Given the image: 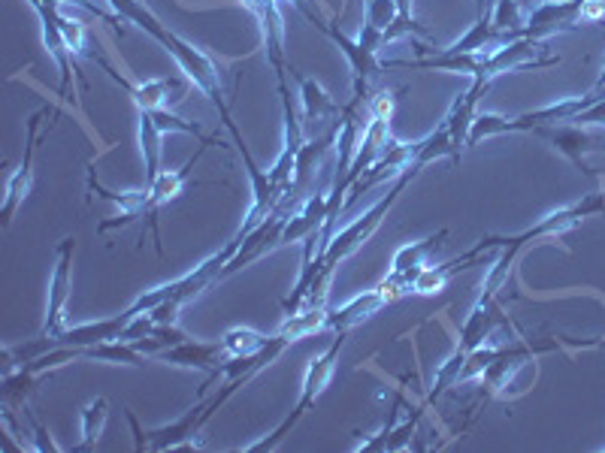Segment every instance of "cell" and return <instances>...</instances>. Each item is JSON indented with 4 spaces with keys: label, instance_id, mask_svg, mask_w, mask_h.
I'll use <instances>...</instances> for the list:
<instances>
[{
    "label": "cell",
    "instance_id": "9a60e30c",
    "mask_svg": "<svg viewBox=\"0 0 605 453\" xmlns=\"http://www.w3.org/2000/svg\"><path fill=\"white\" fill-rule=\"evenodd\" d=\"M131 315L121 312L115 318H103V321H91V324H79V327H67L61 336H58V345L61 348H91V345H100V342H112L125 333Z\"/></svg>",
    "mask_w": 605,
    "mask_h": 453
},
{
    "label": "cell",
    "instance_id": "603a6c76",
    "mask_svg": "<svg viewBox=\"0 0 605 453\" xmlns=\"http://www.w3.org/2000/svg\"><path fill=\"white\" fill-rule=\"evenodd\" d=\"M457 272H463V263L454 257V260H448V263H436V266H424L421 272H418V278L412 281V293H418V296H436V293H442L445 287H448V281L457 275Z\"/></svg>",
    "mask_w": 605,
    "mask_h": 453
},
{
    "label": "cell",
    "instance_id": "484cf974",
    "mask_svg": "<svg viewBox=\"0 0 605 453\" xmlns=\"http://www.w3.org/2000/svg\"><path fill=\"white\" fill-rule=\"evenodd\" d=\"M500 133H512V118L497 115V112H478L475 121H472V127H469L466 148L478 145L481 139H488V136H500Z\"/></svg>",
    "mask_w": 605,
    "mask_h": 453
},
{
    "label": "cell",
    "instance_id": "e575fe53",
    "mask_svg": "<svg viewBox=\"0 0 605 453\" xmlns=\"http://www.w3.org/2000/svg\"><path fill=\"white\" fill-rule=\"evenodd\" d=\"M288 4H291L294 10H300V13H303V16H306L309 22H318V13H315V10L309 7V0H288Z\"/></svg>",
    "mask_w": 605,
    "mask_h": 453
},
{
    "label": "cell",
    "instance_id": "ab89813d",
    "mask_svg": "<svg viewBox=\"0 0 605 453\" xmlns=\"http://www.w3.org/2000/svg\"><path fill=\"white\" fill-rule=\"evenodd\" d=\"M581 4H584V7H587V4H593V0H581Z\"/></svg>",
    "mask_w": 605,
    "mask_h": 453
},
{
    "label": "cell",
    "instance_id": "f35d334b",
    "mask_svg": "<svg viewBox=\"0 0 605 453\" xmlns=\"http://www.w3.org/2000/svg\"><path fill=\"white\" fill-rule=\"evenodd\" d=\"M596 94H602V97H605V85H602V88H596Z\"/></svg>",
    "mask_w": 605,
    "mask_h": 453
},
{
    "label": "cell",
    "instance_id": "74e56055",
    "mask_svg": "<svg viewBox=\"0 0 605 453\" xmlns=\"http://www.w3.org/2000/svg\"><path fill=\"white\" fill-rule=\"evenodd\" d=\"M605 85V61H602V76H599V82H596V88H602Z\"/></svg>",
    "mask_w": 605,
    "mask_h": 453
},
{
    "label": "cell",
    "instance_id": "7402d4cb",
    "mask_svg": "<svg viewBox=\"0 0 605 453\" xmlns=\"http://www.w3.org/2000/svg\"><path fill=\"white\" fill-rule=\"evenodd\" d=\"M106 420H109V402H106V396H94V399L79 411L82 444L76 447V453H85V450H94V447H97Z\"/></svg>",
    "mask_w": 605,
    "mask_h": 453
},
{
    "label": "cell",
    "instance_id": "5bb4252c",
    "mask_svg": "<svg viewBox=\"0 0 605 453\" xmlns=\"http://www.w3.org/2000/svg\"><path fill=\"white\" fill-rule=\"evenodd\" d=\"M488 88H491L488 79H472L469 91L460 94V97L451 103L448 115H445L448 130H451V142H454V148H457V155H460V148H466L469 127H472V121H475V115H478V112H475V109H478V100H481L484 94H488Z\"/></svg>",
    "mask_w": 605,
    "mask_h": 453
},
{
    "label": "cell",
    "instance_id": "52a82bcc",
    "mask_svg": "<svg viewBox=\"0 0 605 453\" xmlns=\"http://www.w3.org/2000/svg\"><path fill=\"white\" fill-rule=\"evenodd\" d=\"M94 61L112 76V82H118L121 88H125L131 97H134V103H137V109H143V112H161V109H173L179 100H185V91H188V85L182 82V79H176V76H170V79H152V82H140V85H134V82H128V79H121L103 58H97L94 55Z\"/></svg>",
    "mask_w": 605,
    "mask_h": 453
},
{
    "label": "cell",
    "instance_id": "f1b7e54d",
    "mask_svg": "<svg viewBox=\"0 0 605 453\" xmlns=\"http://www.w3.org/2000/svg\"><path fill=\"white\" fill-rule=\"evenodd\" d=\"M58 25H61L64 43H67L73 61L82 58V55H88V52H85V28H82V22H76V19H70V16L61 13V16H58Z\"/></svg>",
    "mask_w": 605,
    "mask_h": 453
},
{
    "label": "cell",
    "instance_id": "8992f818",
    "mask_svg": "<svg viewBox=\"0 0 605 453\" xmlns=\"http://www.w3.org/2000/svg\"><path fill=\"white\" fill-rule=\"evenodd\" d=\"M158 363H170V366H182V369H197V372H206V384L200 387L197 399L206 396V390L218 381L221 375V363H224V348L221 342H179L167 351H161L155 357Z\"/></svg>",
    "mask_w": 605,
    "mask_h": 453
},
{
    "label": "cell",
    "instance_id": "8d00e7d4",
    "mask_svg": "<svg viewBox=\"0 0 605 453\" xmlns=\"http://www.w3.org/2000/svg\"><path fill=\"white\" fill-rule=\"evenodd\" d=\"M488 4H491V0H475V10H478V16H491V13H488Z\"/></svg>",
    "mask_w": 605,
    "mask_h": 453
},
{
    "label": "cell",
    "instance_id": "ba28073f",
    "mask_svg": "<svg viewBox=\"0 0 605 453\" xmlns=\"http://www.w3.org/2000/svg\"><path fill=\"white\" fill-rule=\"evenodd\" d=\"M52 115V109H40L28 118V142H25V158H22V167L7 179V194H4V227L13 224L19 206L28 200L31 194V185H34V151H37V139H40V127H43V118Z\"/></svg>",
    "mask_w": 605,
    "mask_h": 453
},
{
    "label": "cell",
    "instance_id": "9c48e42d",
    "mask_svg": "<svg viewBox=\"0 0 605 453\" xmlns=\"http://www.w3.org/2000/svg\"><path fill=\"white\" fill-rule=\"evenodd\" d=\"M28 4L37 10L40 16V25H43V43H46V52L52 55V61L58 64V73H61V85H58V97H67L70 91V79H73V55L64 43V34H61V25H58V4L61 0H28Z\"/></svg>",
    "mask_w": 605,
    "mask_h": 453
},
{
    "label": "cell",
    "instance_id": "30bf717a",
    "mask_svg": "<svg viewBox=\"0 0 605 453\" xmlns=\"http://www.w3.org/2000/svg\"><path fill=\"white\" fill-rule=\"evenodd\" d=\"M391 293L385 290V284L379 281L376 287H370V290H363V293H357V296H351L348 302H342L339 309H333L330 312V324H327V330H333V333H351L354 327H360L363 321H370L376 312H382L385 306H391Z\"/></svg>",
    "mask_w": 605,
    "mask_h": 453
},
{
    "label": "cell",
    "instance_id": "ffe728a7",
    "mask_svg": "<svg viewBox=\"0 0 605 453\" xmlns=\"http://www.w3.org/2000/svg\"><path fill=\"white\" fill-rule=\"evenodd\" d=\"M82 351V360H100V363H112V366H131V369H143L149 363V357L143 351H137L134 342H121V339H112V342H100V345H91V348H79Z\"/></svg>",
    "mask_w": 605,
    "mask_h": 453
},
{
    "label": "cell",
    "instance_id": "4dcf8cb0",
    "mask_svg": "<svg viewBox=\"0 0 605 453\" xmlns=\"http://www.w3.org/2000/svg\"><path fill=\"white\" fill-rule=\"evenodd\" d=\"M400 94H406V88L379 91V94L370 100V115H373V118H382V121H391V118H394V109H397V103H400Z\"/></svg>",
    "mask_w": 605,
    "mask_h": 453
},
{
    "label": "cell",
    "instance_id": "d6a6232c",
    "mask_svg": "<svg viewBox=\"0 0 605 453\" xmlns=\"http://www.w3.org/2000/svg\"><path fill=\"white\" fill-rule=\"evenodd\" d=\"M31 423H34V450H40V453H61V447L52 441V432L31 414Z\"/></svg>",
    "mask_w": 605,
    "mask_h": 453
},
{
    "label": "cell",
    "instance_id": "277c9868",
    "mask_svg": "<svg viewBox=\"0 0 605 453\" xmlns=\"http://www.w3.org/2000/svg\"><path fill=\"white\" fill-rule=\"evenodd\" d=\"M88 188H91L94 194L112 200L115 209H118L112 218H106V221L97 224V233H100V236H106L109 230H118V227H128V224H134V221H143V236H140V242L146 239V224H149L152 239H155V248H158V254H164L161 230H158V215H155V209H152L149 188H143V191H109V188H103V185L94 179V173H88Z\"/></svg>",
    "mask_w": 605,
    "mask_h": 453
},
{
    "label": "cell",
    "instance_id": "44dd1931",
    "mask_svg": "<svg viewBox=\"0 0 605 453\" xmlns=\"http://www.w3.org/2000/svg\"><path fill=\"white\" fill-rule=\"evenodd\" d=\"M137 112H140V148H143V161H146V185H152L164 170L161 167V155H164L161 136L164 133L152 112H143V109H137Z\"/></svg>",
    "mask_w": 605,
    "mask_h": 453
},
{
    "label": "cell",
    "instance_id": "836d02e7",
    "mask_svg": "<svg viewBox=\"0 0 605 453\" xmlns=\"http://www.w3.org/2000/svg\"><path fill=\"white\" fill-rule=\"evenodd\" d=\"M578 127L581 124H605V97H596L587 109H581L575 118H572Z\"/></svg>",
    "mask_w": 605,
    "mask_h": 453
},
{
    "label": "cell",
    "instance_id": "4316f807",
    "mask_svg": "<svg viewBox=\"0 0 605 453\" xmlns=\"http://www.w3.org/2000/svg\"><path fill=\"white\" fill-rule=\"evenodd\" d=\"M491 22H494L497 31H521V25H524L521 0H494Z\"/></svg>",
    "mask_w": 605,
    "mask_h": 453
},
{
    "label": "cell",
    "instance_id": "6da1fadb",
    "mask_svg": "<svg viewBox=\"0 0 605 453\" xmlns=\"http://www.w3.org/2000/svg\"><path fill=\"white\" fill-rule=\"evenodd\" d=\"M427 164L415 155V161L397 176V182H394V188L376 203V206H370L363 215H357L348 227H342L339 233H333V239H330V245L324 248V254H321V272L315 275V278H324V281H330L333 278V272H336V266L345 260V257H351L363 242H370V236L379 230V224L388 218V212L394 209V203L400 200V194L409 188V182L424 170Z\"/></svg>",
    "mask_w": 605,
    "mask_h": 453
},
{
    "label": "cell",
    "instance_id": "8fae6325",
    "mask_svg": "<svg viewBox=\"0 0 605 453\" xmlns=\"http://www.w3.org/2000/svg\"><path fill=\"white\" fill-rule=\"evenodd\" d=\"M318 31H324L342 52H345V58H348V64H351V73H354V97L357 100H363L367 97V88H370V82L379 76V70H382V61H376V55L373 52H367L363 49L357 40H348L342 31H336L333 25H324L321 19L318 22H312Z\"/></svg>",
    "mask_w": 605,
    "mask_h": 453
},
{
    "label": "cell",
    "instance_id": "e0dca14e",
    "mask_svg": "<svg viewBox=\"0 0 605 453\" xmlns=\"http://www.w3.org/2000/svg\"><path fill=\"white\" fill-rule=\"evenodd\" d=\"M212 142H218V133H212V136L200 145V151H197V155H194L182 170H161V176H158L152 185H146V188H149V197H152V209H155V215H158L164 206L176 203V200L185 194V185H188V176H191L194 164L200 161V155H203V151H206Z\"/></svg>",
    "mask_w": 605,
    "mask_h": 453
},
{
    "label": "cell",
    "instance_id": "7c38bea8",
    "mask_svg": "<svg viewBox=\"0 0 605 453\" xmlns=\"http://www.w3.org/2000/svg\"><path fill=\"white\" fill-rule=\"evenodd\" d=\"M503 321V312H500V306H497V296H481L478 293V299H475V306H472V312H469V318H466V324H463V330H460V348L469 354V351H475V348H481L484 342H491L494 339V327Z\"/></svg>",
    "mask_w": 605,
    "mask_h": 453
},
{
    "label": "cell",
    "instance_id": "d590c367",
    "mask_svg": "<svg viewBox=\"0 0 605 453\" xmlns=\"http://www.w3.org/2000/svg\"><path fill=\"white\" fill-rule=\"evenodd\" d=\"M397 10H400V19L412 22V0H397Z\"/></svg>",
    "mask_w": 605,
    "mask_h": 453
},
{
    "label": "cell",
    "instance_id": "ac0fdd59",
    "mask_svg": "<svg viewBox=\"0 0 605 453\" xmlns=\"http://www.w3.org/2000/svg\"><path fill=\"white\" fill-rule=\"evenodd\" d=\"M596 97H566L557 103H548L536 112H524L518 118H512V133H524V130H539L542 124H560V121H572L581 109H587Z\"/></svg>",
    "mask_w": 605,
    "mask_h": 453
},
{
    "label": "cell",
    "instance_id": "3957f363",
    "mask_svg": "<svg viewBox=\"0 0 605 453\" xmlns=\"http://www.w3.org/2000/svg\"><path fill=\"white\" fill-rule=\"evenodd\" d=\"M605 209V197L602 194H587L581 203H575V206H566V209H560V212H551L548 218H542L536 227H530V230H524V233H518V236H481L469 251H463L457 260L463 263V269H469V266H475V260L484 254V251H494V248H515V251H521L527 242H533V239H542V236H554V233H566V230H572L575 224H581L584 218H590V215H596V212H602Z\"/></svg>",
    "mask_w": 605,
    "mask_h": 453
},
{
    "label": "cell",
    "instance_id": "cb8c5ba5",
    "mask_svg": "<svg viewBox=\"0 0 605 453\" xmlns=\"http://www.w3.org/2000/svg\"><path fill=\"white\" fill-rule=\"evenodd\" d=\"M267 345H270V339L258 330H249V327H233L221 336L224 357H255Z\"/></svg>",
    "mask_w": 605,
    "mask_h": 453
},
{
    "label": "cell",
    "instance_id": "d6986e66",
    "mask_svg": "<svg viewBox=\"0 0 605 453\" xmlns=\"http://www.w3.org/2000/svg\"><path fill=\"white\" fill-rule=\"evenodd\" d=\"M327 324H330V309L327 306H300V312L285 315V324L279 327V333L294 345V342H303V339L327 330Z\"/></svg>",
    "mask_w": 605,
    "mask_h": 453
},
{
    "label": "cell",
    "instance_id": "5b68a950",
    "mask_svg": "<svg viewBox=\"0 0 605 453\" xmlns=\"http://www.w3.org/2000/svg\"><path fill=\"white\" fill-rule=\"evenodd\" d=\"M73 254H76V236H64L55 248V269L49 278V299H46V318H43V336L55 339L67 330L64 315L70 302V287H73Z\"/></svg>",
    "mask_w": 605,
    "mask_h": 453
},
{
    "label": "cell",
    "instance_id": "7a4b0ae2",
    "mask_svg": "<svg viewBox=\"0 0 605 453\" xmlns=\"http://www.w3.org/2000/svg\"><path fill=\"white\" fill-rule=\"evenodd\" d=\"M345 339H348V333H333V342L318 354V357H312L309 360V366H306V375H303V390H300V402L294 405V411L267 435V438H261V441H252V444H242L239 450H246V453H264V450H276L285 438H288V432L315 408V402L321 399V393L327 390V384L333 381V372H336V363H339V354H342V348H345Z\"/></svg>",
    "mask_w": 605,
    "mask_h": 453
},
{
    "label": "cell",
    "instance_id": "4fadbf2b",
    "mask_svg": "<svg viewBox=\"0 0 605 453\" xmlns=\"http://www.w3.org/2000/svg\"><path fill=\"white\" fill-rule=\"evenodd\" d=\"M336 136H339V121L324 127L318 136L306 139L303 148L297 151V164H294V185H291V194L297 197L300 191H306V185L312 182V176L318 173L324 155L330 151V145H336Z\"/></svg>",
    "mask_w": 605,
    "mask_h": 453
},
{
    "label": "cell",
    "instance_id": "83f0119b",
    "mask_svg": "<svg viewBox=\"0 0 605 453\" xmlns=\"http://www.w3.org/2000/svg\"><path fill=\"white\" fill-rule=\"evenodd\" d=\"M400 19V10H397V0H367V25L379 28L382 34Z\"/></svg>",
    "mask_w": 605,
    "mask_h": 453
},
{
    "label": "cell",
    "instance_id": "2e32d148",
    "mask_svg": "<svg viewBox=\"0 0 605 453\" xmlns=\"http://www.w3.org/2000/svg\"><path fill=\"white\" fill-rule=\"evenodd\" d=\"M297 79V85H300V100H303V124H312L315 130H321V127H330V124H336L339 121V115H342V106L315 82V79H309V76H294Z\"/></svg>",
    "mask_w": 605,
    "mask_h": 453
},
{
    "label": "cell",
    "instance_id": "1f68e13d",
    "mask_svg": "<svg viewBox=\"0 0 605 453\" xmlns=\"http://www.w3.org/2000/svg\"><path fill=\"white\" fill-rule=\"evenodd\" d=\"M152 115H155V121H158L161 133H167V130H176V133H191V136L203 139V130H200V124H191V121H185V118L173 115L170 109H161V112H152Z\"/></svg>",
    "mask_w": 605,
    "mask_h": 453
},
{
    "label": "cell",
    "instance_id": "f546056e",
    "mask_svg": "<svg viewBox=\"0 0 605 453\" xmlns=\"http://www.w3.org/2000/svg\"><path fill=\"white\" fill-rule=\"evenodd\" d=\"M427 405H418V408H412V417L403 423V426H394V432L388 435V447L385 450H406V447H412V438H415V429H418V420H421V411H424Z\"/></svg>",
    "mask_w": 605,
    "mask_h": 453
},
{
    "label": "cell",
    "instance_id": "d4e9b609",
    "mask_svg": "<svg viewBox=\"0 0 605 453\" xmlns=\"http://www.w3.org/2000/svg\"><path fill=\"white\" fill-rule=\"evenodd\" d=\"M463 366H466V351L457 345L454 351H451V357L436 369V375H433V384H430V390H427V399H424V405H433L436 399H442L454 384H460V372H463Z\"/></svg>",
    "mask_w": 605,
    "mask_h": 453
}]
</instances>
